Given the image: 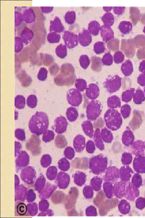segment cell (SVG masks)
<instances>
[{
	"label": "cell",
	"instance_id": "603a6c76",
	"mask_svg": "<svg viewBox=\"0 0 145 218\" xmlns=\"http://www.w3.org/2000/svg\"><path fill=\"white\" fill-rule=\"evenodd\" d=\"M74 145L77 150L81 151L84 147L85 139L84 137L79 135L74 140Z\"/></svg>",
	"mask_w": 145,
	"mask_h": 218
},
{
	"label": "cell",
	"instance_id": "e0dca14e",
	"mask_svg": "<svg viewBox=\"0 0 145 218\" xmlns=\"http://www.w3.org/2000/svg\"><path fill=\"white\" fill-rule=\"evenodd\" d=\"M118 208L121 213L123 215H126L130 212L131 207L127 200H122L119 203Z\"/></svg>",
	"mask_w": 145,
	"mask_h": 218
},
{
	"label": "cell",
	"instance_id": "ac0fdd59",
	"mask_svg": "<svg viewBox=\"0 0 145 218\" xmlns=\"http://www.w3.org/2000/svg\"><path fill=\"white\" fill-rule=\"evenodd\" d=\"M101 136L103 141L107 143L112 142L113 139L112 133L107 128L102 129L101 131Z\"/></svg>",
	"mask_w": 145,
	"mask_h": 218
},
{
	"label": "cell",
	"instance_id": "3957f363",
	"mask_svg": "<svg viewBox=\"0 0 145 218\" xmlns=\"http://www.w3.org/2000/svg\"><path fill=\"white\" fill-rule=\"evenodd\" d=\"M108 160L106 157L102 155L97 156L92 159L91 167L94 173L100 174L107 169Z\"/></svg>",
	"mask_w": 145,
	"mask_h": 218
},
{
	"label": "cell",
	"instance_id": "484cf974",
	"mask_svg": "<svg viewBox=\"0 0 145 218\" xmlns=\"http://www.w3.org/2000/svg\"><path fill=\"white\" fill-rule=\"evenodd\" d=\"M27 103L30 108H35L37 104V99L36 95H30L28 96L27 99Z\"/></svg>",
	"mask_w": 145,
	"mask_h": 218
},
{
	"label": "cell",
	"instance_id": "d590c367",
	"mask_svg": "<svg viewBox=\"0 0 145 218\" xmlns=\"http://www.w3.org/2000/svg\"><path fill=\"white\" fill-rule=\"evenodd\" d=\"M95 149V145L92 141H89L87 143V150L90 153H93Z\"/></svg>",
	"mask_w": 145,
	"mask_h": 218
},
{
	"label": "cell",
	"instance_id": "30bf717a",
	"mask_svg": "<svg viewBox=\"0 0 145 218\" xmlns=\"http://www.w3.org/2000/svg\"><path fill=\"white\" fill-rule=\"evenodd\" d=\"M133 173L132 170L130 167L127 166L122 167L119 170L121 180L125 182L130 181Z\"/></svg>",
	"mask_w": 145,
	"mask_h": 218
},
{
	"label": "cell",
	"instance_id": "277c9868",
	"mask_svg": "<svg viewBox=\"0 0 145 218\" xmlns=\"http://www.w3.org/2000/svg\"><path fill=\"white\" fill-rule=\"evenodd\" d=\"M102 111V105L100 102L96 100H92L87 107L86 115L89 120H94L100 115Z\"/></svg>",
	"mask_w": 145,
	"mask_h": 218
},
{
	"label": "cell",
	"instance_id": "6da1fadb",
	"mask_svg": "<svg viewBox=\"0 0 145 218\" xmlns=\"http://www.w3.org/2000/svg\"><path fill=\"white\" fill-rule=\"evenodd\" d=\"M48 125V118L46 113L37 111L30 118L29 126L32 131L40 133L44 131Z\"/></svg>",
	"mask_w": 145,
	"mask_h": 218
},
{
	"label": "cell",
	"instance_id": "2e32d148",
	"mask_svg": "<svg viewBox=\"0 0 145 218\" xmlns=\"http://www.w3.org/2000/svg\"><path fill=\"white\" fill-rule=\"evenodd\" d=\"M108 106L110 109L118 108L121 106V102L119 97L116 96H112L110 97L108 99Z\"/></svg>",
	"mask_w": 145,
	"mask_h": 218
},
{
	"label": "cell",
	"instance_id": "4fadbf2b",
	"mask_svg": "<svg viewBox=\"0 0 145 218\" xmlns=\"http://www.w3.org/2000/svg\"><path fill=\"white\" fill-rule=\"evenodd\" d=\"M86 95L89 99H96L99 95V89L95 84L90 85L86 91Z\"/></svg>",
	"mask_w": 145,
	"mask_h": 218
},
{
	"label": "cell",
	"instance_id": "52a82bcc",
	"mask_svg": "<svg viewBox=\"0 0 145 218\" xmlns=\"http://www.w3.org/2000/svg\"><path fill=\"white\" fill-rule=\"evenodd\" d=\"M135 171L138 173H145V156L143 154L136 156L133 162Z\"/></svg>",
	"mask_w": 145,
	"mask_h": 218
},
{
	"label": "cell",
	"instance_id": "cb8c5ba5",
	"mask_svg": "<svg viewBox=\"0 0 145 218\" xmlns=\"http://www.w3.org/2000/svg\"><path fill=\"white\" fill-rule=\"evenodd\" d=\"M15 105L16 108L23 109L25 105V98L22 95H18L15 99Z\"/></svg>",
	"mask_w": 145,
	"mask_h": 218
},
{
	"label": "cell",
	"instance_id": "f546056e",
	"mask_svg": "<svg viewBox=\"0 0 145 218\" xmlns=\"http://www.w3.org/2000/svg\"><path fill=\"white\" fill-rule=\"evenodd\" d=\"M134 91L133 90H128L125 91L122 94V101L125 102H130L134 96Z\"/></svg>",
	"mask_w": 145,
	"mask_h": 218
},
{
	"label": "cell",
	"instance_id": "836d02e7",
	"mask_svg": "<svg viewBox=\"0 0 145 218\" xmlns=\"http://www.w3.org/2000/svg\"><path fill=\"white\" fill-rule=\"evenodd\" d=\"M77 88L80 91H83L86 87V83L84 80H78L76 82Z\"/></svg>",
	"mask_w": 145,
	"mask_h": 218
},
{
	"label": "cell",
	"instance_id": "9c48e42d",
	"mask_svg": "<svg viewBox=\"0 0 145 218\" xmlns=\"http://www.w3.org/2000/svg\"><path fill=\"white\" fill-rule=\"evenodd\" d=\"M126 186L125 182L121 181L116 182L113 186L114 195L119 198H122L125 196Z\"/></svg>",
	"mask_w": 145,
	"mask_h": 218
},
{
	"label": "cell",
	"instance_id": "7c38bea8",
	"mask_svg": "<svg viewBox=\"0 0 145 218\" xmlns=\"http://www.w3.org/2000/svg\"><path fill=\"white\" fill-rule=\"evenodd\" d=\"M134 140V136L132 131L127 129L123 133L122 137V143L126 146L132 144Z\"/></svg>",
	"mask_w": 145,
	"mask_h": 218
},
{
	"label": "cell",
	"instance_id": "5bb4252c",
	"mask_svg": "<svg viewBox=\"0 0 145 218\" xmlns=\"http://www.w3.org/2000/svg\"><path fill=\"white\" fill-rule=\"evenodd\" d=\"M120 79L119 77L109 81L106 84L108 91L110 92H113L118 89L120 86Z\"/></svg>",
	"mask_w": 145,
	"mask_h": 218
},
{
	"label": "cell",
	"instance_id": "44dd1931",
	"mask_svg": "<svg viewBox=\"0 0 145 218\" xmlns=\"http://www.w3.org/2000/svg\"><path fill=\"white\" fill-rule=\"evenodd\" d=\"M66 115L68 120L71 122H73L77 119L78 116V113L76 108L73 107H70L67 110Z\"/></svg>",
	"mask_w": 145,
	"mask_h": 218
},
{
	"label": "cell",
	"instance_id": "1f68e13d",
	"mask_svg": "<svg viewBox=\"0 0 145 218\" xmlns=\"http://www.w3.org/2000/svg\"><path fill=\"white\" fill-rule=\"evenodd\" d=\"M102 183V180L100 178H94L92 181V184L94 189L96 191L100 190L101 187Z\"/></svg>",
	"mask_w": 145,
	"mask_h": 218
},
{
	"label": "cell",
	"instance_id": "e575fe53",
	"mask_svg": "<svg viewBox=\"0 0 145 218\" xmlns=\"http://www.w3.org/2000/svg\"><path fill=\"white\" fill-rule=\"evenodd\" d=\"M47 72L46 69L44 68H42L40 70V72L38 74V79L41 80H45L47 77Z\"/></svg>",
	"mask_w": 145,
	"mask_h": 218
},
{
	"label": "cell",
	"instance_id": "d6a6232c",
	"mask_svg": "<svg viewBox=\"0 0 145 218\" xmlns=\"http://www.w3.org/2000/svg\"><path fill=\"white\" fill-rule=\"evenodd\" d=\"M136 207L139 209H143L145 207V199L139 198L136 200Z\"/></svg>",
	"mask_w": 145,
	"mask_h": 218
},
{
	"label": "cell",
	"instance_id": "ffe728a7",
	"mask_svg": "<svg viewBox=\"0 0 145 218\" xmlns=\"http://www.w3.org/2000/svg\"><path fill=\"white\" fill-rule=\"evenodd\" d=\"M104 189L106 196L108 198H111L113 196V186L111 182L106 181L103 185Z\"/></svg>",
	"mask_w": 145,
	"mask_h": 218
},
{
	"label": "cell",
	"instance_id": "8d00e7d4",
	"mask_svg": "<svg viewBox=\"0 0 145 218\" xmlns=\"http://www.w3.org/2000/svg\"><path fill=\"white\" fill-rule=\"evenodd\" d=\"M18 117V113L17 111H15V119H17Z\"/></svg>",
	"mask_w": 145,
	"mask_h": 218
},
{
	"label": "cell",
	"instance_id": "d4e9b609",
	"mask_svg": "<svg viewBox=\"0 0 145 218\" xmlns=\"http://www.w3.org/2000/svg\"><path fill=\"white\" fill-rule=\"evenodd\" d=\"M27 207L24 203H19L17 206V212L20 216H24L27 212Z\"/></svg>",
	"mask_w": 145,
	"mask_h": 218
},
{
	"label": "cell",
	"instance_id": "83f0119b",
	"mask_svg": "<svg viewBox=\"0 0 145 218\" xmlns=\"http://www.w3.org/2000/svg\"><path fill=\"white\" fill-rule=\"evenodd\" d=\"M131 108L129 105L125 104L122 106L121 112L123 118H126L130 116L131 113Z\"/></svg>",
	"mask_w": 145,
	"mask_h": 218
},
{
	"label": "cell",
	"instance_id": "4dcf8cb0",
	"mask_svg": "<svg viewBox=\"0 0 145 218\" xmlns=\"http://www.w3.org/2000/svg\"><path fill=\"white\" fill-rule=\"evenodd\" d=\"M134 96V102L136 104H140L145 100L144 95L141 91H137Z\"/></svg>",
	"mask_w": 145,
	"mask_h": 218
},
{
	"label": "cell",
	"instance_id": "d6986e66",
	"mask_svg": "<svg viewBox=\"0 0 145 218\" xmlns=\"http://www.w3.org/2000/svg\"><path fill=\"white\" fill-rule=\"evenodd\" d=\"M55 125L56 129L59 131H63L65 129L68 125L66 118L64 117L60 116L56 118Z\"/></svg>",
	"mask_w": 145,
	"mask_h": 218
},
{
	"label": "cell",
	"instance_id": "ba28073f",
	"mask_svg": "<svg viewBox=\"0 0 145 218\" xmlns=\"http://www.w3.org/2000/svg\"><path fill=\"white\" fill-rule=\"evenodd\" d=\"M139 192L138 188L135 187L132 183H129L126 188L125 196L130 201H133L135 198L139 196Z\"/></svg>",
	"mask_w": 145,
	"mask_h": 218
},
{
	"label": "cell",
	"instance_id": "7a4b0ae2",
	"mask_svg": "<svg viewBox=\"0 0 145 218\" xmlns=\"http://www.w3.org/2000/svg\"><path fill=\"white\" fill-rule=\"evenodd\" d=\"M104 120L108 128L116 130L122 124V118L119 111L114 109H109L104 115Z\"/></svg>",
	"mask_w": 145,
	"mask_h": 218
},
{
	"label": "cell",
	"instance_id": "7402d4cb",
	"mask_svg": "<svg viewBox=\"0 0 145 218\" xmlns=\"http://www.w3.org/2000/svg\"><path fill=\"white\" fill-rule=\"evenodd\" d=\"M83 129L86 134L90 137H92L93 135V128L92 124L89 121H86L83 122L82 125Z\"/></svg>",
	"mask_w": 145,
	"mask_h": 218
},
{
	"label": "cell",
	"instance_id": "4316f807",
	"mask_svg": "<svg viewBox=\"0 0 145 218\" xmlns=\"http://www.w3.org/2000/svg\"><path fill=\"white\" fill-rule=\"evenodd\" d=\"M132 184L137 188H139L142 185V179L139 174L136 173L133 176Z\"/></svg>",
	"mask_w": 145,
	"mask_h": 218
},
{
	"label": "cell",
	"instance_id": "8992f818",
	"mask_svg": "<svg viewBox=\"0 0 145 218\" xmlns=\"http://www.w3.org/2000/svg\"><path fill=\"white\" fill-rule=\"evenodd\" d=\"M120 177L119 170L115 166H110L107 168L104 176V180L106 181L115 182L118 181Z\"/></svg>",
	"mask_w": 145,
	"mask_h": 218
},
{
	"label": "cell",
	"instance_id": "5b68a950",
	"mask_svg": "<svg viewBox=\"0 0 145 218\" xmlns=\"http://www.w3.org/2000/svg\"><path fill=\"white\" fill-rule=\"evenodd\" d=\"M67 100L72 106H78L81 103L82 98L79 91L75 89H71L67 94Z\"/></svg>",
	"mask_w": 145,
	"mask_h": 218
},
{
	"label": "cell",
	"instance_id": "8fae6325",
	"mask_svg": "<svg viewBox=\"0 0 145 218\" xmlns=\"http://www.w3.org/2000/svg\"><path fill=\"white\" fill-rule=\"evenodd\" d=\"M131 146L132 152L135 155L143 154L145 149V142L138 141L133 143Z\"/></svg>",
	"mask_w": 145,
	"mask_h": 218
},
{
	"label": "cell",
	"instance_id": "9a60e30c",
	"mask_svg": "<svg viewBox=\"0 0 145 218\" xmlns=\"http://www.w3.org/2000/svg\"><path fill=\"white\" fill-rule=\"evenodd\" d=\"M94 141L97 147L101 150H104V145L101 136L100 129H97L94 134Z\"/></svg>",
	"mask_w": 145,
	"mask_h": 218
},
{
	"label": "cell",
	"instance_id": "f1b7e54d",
	"mask_svg": "<svg viewBox=\"0 0 145 218\" xmlns=\"http://www.w3.org/2000/svg\"><path fill=\"white\" fill-rule=\"evenodd\" d=\"M132 161V156L128 153H124L122 154L121 161L123 165H128L131 164Z\"/></svg>",
	"mask_w": 145,
	"mask_h": 218
}]
</instances>
